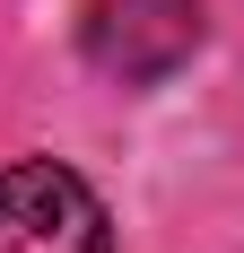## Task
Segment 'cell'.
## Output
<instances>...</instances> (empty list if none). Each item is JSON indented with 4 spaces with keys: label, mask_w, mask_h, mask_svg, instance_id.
Instances as JSON below:
<instances>
[{
    "label": "cell",
    "mask_w": 244,
    "mask_h": 253,
    "mask_svg": "<svg viewBox=\"0 0 244 253\" xmlns=\"http://www.w3.org/2000/svg\"><path fill=\"white\" fill-rule=\"evenodd\" d=\"M79 52L122 87H157L201 52V0H87Z\"/></svg>",
    "instance_id": "obj_2"
},
{
    "label": "cell",
    "mask_w": 244,
    "mask_h": 253,
    "mask_svg": "<svg viewBox=\"0 0 244 253\" xmlns=\"http://www.w3.org/2000/svg\"><path fill=\"white\" fill-rule=\"evenodd\" d=\"M0 253H114L96 183L61 157H26L0 175Z\"/></svg>",
    "instance_id": "obj_1"
}]
</instances>
